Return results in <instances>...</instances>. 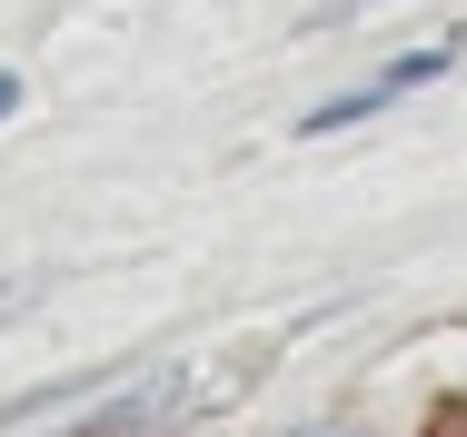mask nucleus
<instances>
[{
    "label": "nucleus",
    "mask_w": 467,
    "mask_h": 437,
    "mask_svg": "<svg viewBox=\"0 0 467 437\" xmlns=\"http://www.w3.org/2000/svg\"><path fill=\"white\" fill-rule=\"evenodd\" d=\"M467 40H438V50H408V60H388L378 80H358V89H338V99H318L308 120H298V140H338V130H358V120H378V109H398L408 89H428L448 60H458Z\"/></svg>",
    "instance_id": "f257e3e1"
},
{
    "label": "nucleus",
    "mask_w": 467,
    "mask_h": 437,
    "mask_svg": "<svg viewBox=\"0 0 467 437\" xmlns=\"http://www.w3.org/2000/svg\"><path fill=\"white\" fill-rule=\"evenodd\" d=\"M418 437H467V388H448V398H428V418H418Z\"/></svg>",
    "instance_id": "f03ea898"
},
{
    "label": "nucleus",
    "mask_w": 467,
    "mask_h": 437,
    "mask_svg": "<svg viewBox=\"0 0 467 437\" xmlns=\"http://www.w3.org/2000/svg\"><path fill=\"white\" fill-rule=\"evenodd\" d=\"M10 109H20V80H10V70H0V120H10Z\"/></svg>",
    "instance_id": "7ed1b4c3"
}]
</instances>
